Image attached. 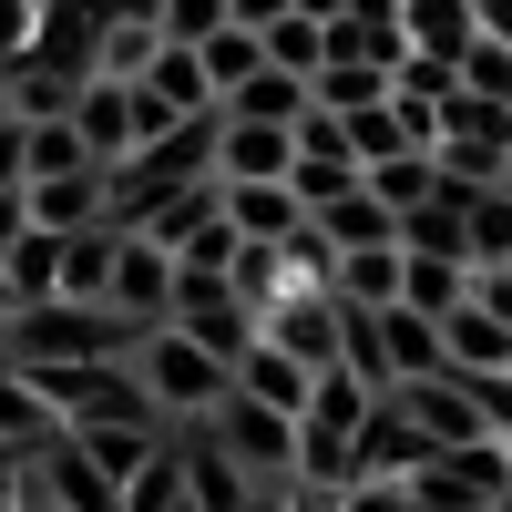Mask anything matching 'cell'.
<instances>
[{
    "mask_svg": "<svg viewBox=\"0 0 512 512\" xmlns=\"http://www.w3.org/2000/svg\"><path fill=\"white\" fill-rule=\"evenodd\" d=\"M390 82L400 72H379V62H318V113H369V103H390Z\"/></svg>",
    "mask_w": 512,
    "mask_h": 512,
    "instance_id": "cell-25",
    "label": "cell"
},
{
    "mask_svg": "<svg viewBox=\"0 0 512 512\" xmlns=\"http://www.w3.org/2000/svg\"><path fill=\"white\" fill-rule=\"evenodd\" d=\"M461 82H472V93H492V103H512V41L472 31V52H461Z\"/></svg>",
    "mask_w": 512,
    "mask_h": 512,
    "instance_id": "cell-31",
    "label": "cell"
},
{
    "mask_svg": "<svg viewBox=\"0 0 512 512\" xmlns=\"http://www.w3.org/2000/svg\"><path fill=\"white\" fill-rule=\"evenodd\" d=\"M441 164L461 185H502L512 175V103H492V93L461 82V93L441 103Z\"/></svg>",
    "mask_w": 512,
    "mask_h": 512,
    "instance_id": "cell-4",
    "label": "cell"
},
{
    "mask_svg": "<svg viewBox=\"0 0 512 512\" xmlns=\"http://www.w3.org/2000/svg\"><path fill=\"white\" fill-rule=\"evenodd\" d=\"M400 267H410V246H338V297L390 308V297H400Z\"/></svg>",
    "mask_w": 512,
    "mask_h": 512,
    "instance_id": "cell-23",
    "label": "cell"
},
{
    "mask_svg": "<svg viewBox=\"0 0 512 512\" xmlns=\"http://www.w3.org/2000/svg\"><path fill=\"white\" fill-rule=\"evenodd\" d=\"M502 512H512V492H502Z\"/></svg>",
    "mask_w": 512,
    "mask_h": 512,
    "instance_id": "cell-41",
    "label": "cell"
},
{
    "mask_svg": "<svg viewBox=\"0 0 512 512\" xmlns=\"http://www.w3.org/2000/svg\"><path fill=\"white\" fill-rule=\"evenodd\" d=\"M236 390H256V400H277V410H308V390H318V369L297 359V349H277V338H256V349L236 359Z\"/></svg>",
    "mask_w": 512,
    "mask_h": 512,
    "instance_id": "cell-18",
    "label": "cell"
},
{
    "mask_svg": "<svg viewBox=\"0 0 512 512\" xmlns=\"http://www.w3.org/2000/svg\"><path fill=\"white\" fill-rule=\"evenodd\" d=\"M41 41V0H0V62H21Z\"/></svg>",
    "mask_w": 512,
    "mask_h": 512,
    "instance_id": "cell-33",
    "label": "cell"
},
{
    "mask_svg": "<svg viewBox=\"0 0 512 512\" xmlns=\"http://www.w3.org/2000/svg\"><path fill=\"white\" fill-rule=\"evenodd\" d=\"M134 379H144V400L164 410V420H205L226 390H236V359H216L195 328H175V318H154L144 338H134Z\"/></svg>",
    "mask_w": 512,
    "mask_h": 512,
    "instance_id": "cell-2",
    "label": "cell"
},
{
    "mask_svg": "<svg viewBox=\"0 0 512 512\" xmlns=\"http://www.w3.org/2000/svg\"><path fill=\"white\" fill-rule=\"evenodd\" d=\"M52 431H62V410H52V390H41L31 369H11V359H0V441H11V451H41Z\"/></svg>",
    "mask_w": 512,
    "mask_h": 512,
    "instance_id": "cell-17",
    "label": "cell"
},
{
    "mask_svg": "<svg viewBox=\"0 0 512 512\" xmlns=\"http://www.w3.org/2000/svg\"><path fill=\"white\" fill-rule=\"evenodd\" d=\"M297 11H308V21H338V11H349V0H297Z\"/></svg>",
    "mask_w": 512,
    "mask_h": 512,
    "instance_id": "cell-39",
    "label": "cell"
},
{
    "mask_svg": "<svg viewBox=\"0 0 512 512\" xmlns=\"http://www.w3.org/2000/svg\"><path fill=\"white\" fill-rule=\"evenodd\" d=\"M72 164H103L93 144H82V123L62 113V123H31V175H72Z\"/></svg>",
    "mask_w": 512,
    "mask_h": 512,
    "instance_id": "cell-29",
    "label": "cell"
},
{
    "mask_svg": "<svg viewBox=\"0 0 512 512\" xmlns=\"http://www.w3.org/2000/svg\"><path fill=\"white\" fill-rule=\"evenodd\" d=\"M287 11H297V0H236V21H246V31H267V21H287Z\"/></svg>",
    "mask_w": 512,
    "mask_h": 512,
    "instance_id": "cell-37",
    "label": "cell"
},
{
    "mask_svg": "<svg viewBox=\"0 0 512 512\" xmlns=\"http://www.w3.org/2000/svg\"><path fill=\"white\" fill-rule=\"evenodd\" d=\"M502 492H512V441H451L410 472L420 512H502Z\"/></svg>",
    "mask_w": 512,
    "mask_h": 512,
    "instance_id": "cell-3",
    "label": "cell"
},
{
    "mask_svg": "<svg viewBox=\"0 0 512 512\" xmlns=\"http://www.w3.org/2000/svg\"><path fill=\"white\" fill-rule=\"evenodd\" d=\"M369 379L338 359V369H318V390H308V410H297V492H349L359 482V420H369Z\"/></svg>",
    "mask_w": 512,
    "mask_h": 512,
    "instance_id": "cell-1",
    "label": "cell"
},
{
    "mask_svg": "<svg viewBox=\"0 0 512 512\" xmlns=\"http://www.w3.org/2000/svg\"><path fill=\"white\" fill-rule=\"evenodd\" d=\"M400 21H410V41L420 52H472V31H482V0H400Z\"/></svg>",
    "mask_w": 512,
    "mask_h": 512,
    "instance_id": "cell-22",
    "label": "cell"
},
{
    "mask_svg": "<svg viewBox=\"0 0 512 512\" xmlns=\"http://www.w3.org/2000/svg\"><path fill=\"white\" fill-rule=\"evenodd\" d=\"M318 236L328 246H400V205L379 185H349L338 205H318Z\"/></svg>",
    "mask_w": 512,
    "mask_h": 512,
    "instance_id": "cell-16",
    "label": "cell"
},
{
    "mask_svg": "<svg viewBox=\"0 0 512 512\" xmlns=\"http://www.w3.org/2000/svg\"><path fill=\"white\" fill-rule=\"evenodd\" d=\"M400 297H410V308H431V318H451L461 297H472V256H431V246H410Z\"/></svg>",
    "mask_w": 512,
    "mask_h": 512,
    "instance_id": "cell-21",
    "label": "cell"
},
{
    "mask_svg": "<svg viewBox=\"0 0 512 512\" xmlns=\"http://www.w3.org/2000/svg\"><path fill=\"white\" fill-rule=\"evenodd\" d=\"M205 420H216V441L246 461V472L256 482H277V472H297V410H277V400H256V390H226L216 410H205Z\"/></svg>",
    "mask_w": 512,
    "mask_h": 512,
    "instance_id": "cell-5",
    "label": "cell"
},
{
    "mask_svg": "<svg viewBox=\"0 0 512 512\" xmlns=\"http://www.w3.org/2000/svg\"><path fill=\"white\" fill-rule=\"evenodd\" d=\"M175 502H195V482H185V441L164 431V451L144 461L134 482H123V512H175Z\"/></svg>",
    "mask_w": 512,
    "mask_h": 512,
    "instance_id": "cell-24",
    "label": "cell"
},
{
    "mask_svg": "<svg viewBox=\"0 0 512 512\" xmlns=\"http://www.w3.org/2000/svg\"><path fill=\"white\" fill-rule=\"evenodd\" d=\"M0 267H11V287H21V308L31 297H62V226H31L11 256H0Z\"/></svg>",
    "mask_w": 512,
    "mask_h": 512,
    "instance_id": "cell-26",
    "label": "cell"
},
{
    "mask_svg": "<svg viewBox=\"0 0 512 512\" xmlns=\"http://www.w3.org/2000/svg\"><path fill=\"white\" fill-rule=\"evenodd\" d=\"M308 103H318V72H287V62H256L226 93V113H256V123H308Z\"/></svg>",
    "mask_w": 512,
    "mask_h": 512,
    "instance_id": "cell-14",
    "label": "cell"
},
{
    "mask_svg": "<svg viewBox=\"0 0 512 512\" xmlns=\"http://www.w3.org/2000/svg\"><path fill=\"white\" fill-rule=\"evenodd\" d=\"M287 164H297V123H256V113H226V134H216V175H226V185L287 175Z\"/></svg>",
    "mask_w": 512,
    "mask_h": 512,
    "instance_id": "cell-10",
    "label": "cell"
},
{
    "mask_svg": "<svg viewBox=\"0 0 512 512\" xmlns=\"http://www.w3.org/2000/svg\"><path fill=\"white\" fill-rule=\"evenodd\" d=\"M144 93H154V103H175V113H226V103H216V72H205L195 41H164V52L144 62Z\"/></svg>",
    "mask_w": 512,
    "mask_h": 512,
    "instance_id": "cell-15",
    "label": "cell"
},
{
    "mask_svg": "<svg viewBox=\"0 0 512 512\" xmlns=\"http://www.w3.org/2000/svg\"><path fill=\"white\" fill-rule=\"evenodd\" d=\"M154 52H164V31H154V21H113V31H103V72H113V82H144Z\"/></svg>",
    "mask_w": 512,
    "mask_h": 512,
    "instance_id": "cell-30",
    "label": "cell"
},
{
    "mask_svg": "<svg viewBox=\"0 0 512 512\" xmlns=\"http://www.w3.org/2000/svg\"><path fill=\"white\" fill-rule=\"evenodd\" d=\"M441 328H451V369H472V379H502V369H512V318H502V308L461 297Z\"/></svg>",
    "mask_w": 512,
    "mask_h": 512,
    "instance_id": "cell-13",
    "label": "cell"
},
{
    "mask_svg": "<svg viewBox=\"0 0 512 512\" xmlns=\"http://www.w3.org/2000/svg\"><path fill=\"white\" fill-rule=\"evenodd\" d=\"M0 185H31V123H0Z\"/></svg>",
    "mask_w": 512,
    "mask_h": 512,
    "instance_id": "cell-35",
    "label": "cell"
},
{
    "mask_svg": "<svg viewBox=\"0 0 512 512\" xmlns=\"http://www.w3.org/2000/svg\"><path fill=\"white\" fill-rule=\"evenodd\" d=\"M410 420H420V431H431L441 451L451 441H502L492 431V410H482V390H472V379H461V369H431V379H400V390H390Z\"/></svg>",
    "mask_w": 512,
    "mask_h": 512,
    "instance_id": "cell-8",
    "label": "cell"
},
{
    "mask_svg": "<svg viewBox=\"0 0 512 512\" xmlns=\"http://www.w3.org/2000/svg\"><path fill=\"white\" fill-rule=\"evenodd\" d=\"M11 308H21V287H11V267H0V318H11Z\"/></svg>",
    "mask_w": 512,
    "mask_h": 512,
    "instance_id": "cell-40",
    "label": "cell"
},
{
    "mask_svg": "<svg viewBox=\"0 0 512 512\" xmlns=\"http://www.w3.org/2000/svg\"><path fill=\"white\" fill-rule=\"evenodd\" d=\"M31 236V185H0V256Z\"/></svg>",
    "mask_w": 512,
    "mask_h": 512,
    "instance_id": "cell-36",
    "label": "cell"
},
{
    "mask_svg": "<svg viewBox=\"0 0 512 512\" xmlns=\"http://www.w3.org/2000/svg\"><path fill=\"white\" fill-rule=\"evenodd\" d=\"M431 451H441V441L420 431L400 400H369V420H359V482H410Z\"/></svg>",
    "mask_w": 512,
    "mask_h": 512,
    "instance_id": "cell-9",
    "label": "cell"
},
{
    "mask_svg": "<svg viewBox=\"0 0 512 512\" xmlns=\"http://www.w3.org/2000/svg\"><path fill=\"white\" fill-rule=\"evenodd\" d=\"M482 31H492V41H512V0H482Z\"/></svg>",
    "mask_w": 512,
    "mask_h": 512,
    "instance_id": "cell-38",
    "label": "cell"
},
{
    "mask_svg": "<svg viewBox=\"0 0 512 512\" xmlns=\"http://www.w3.org/2000/svg\"><path fill=\"white\" fill-rule=\"evenodd\" d=\"M338 512H420V502H410V482H349Z\"/></svg>",
    "mask_w": 512,
    "mask_h": 512,
    "instance_id": "cell-34",
    "label": "cell"
},
{
    "mask_svg": "<svg viewBox=\"0 0 512 512\" xmlns=\"http://www.w3.org/2000/svg\"><path fill=\"white\" fill-rule=\"evenodd\" d=\"M195 52H205V72H216V103H226L236 82H246L256 62H267V31H246V21H226L216 41H195Z\"/></svg>",
    "mask_w": 512,
    "mask_h": 512,
    "instance_id": "cell-27",
    "label": "cell"
},
{
    "mask_svg": "<svg viewBox=\"0 0 512 512\" xmlns=\"http://www.w3.org/2000/svg\"><path fill=\"white\" fill-rule=\"evenodd\" d=\"M113 256H123V226H72L62 236V297H113Z\"/></svg>",
    "mask_w": 512,
    "mask_h": 512,
    "instance_id": "cell-19",
    "label": "cell"
},
{
    "mask_svg": "<svg viewBox=\"0 0 512 512\" xmlns=\"http://www.w3.org/2000/svg\"><path fill=\"white\" fill-rule=\"evenodd\" d=\"M113 216V175L103 164H72V175H31V226H103Z\"/></svg>",
    "mask_w": 512,
    "mask_h": 512,
    "instance_id": "cell-11",
    "label": "cell"
},
{
    "mask_svg": "<svg viewBox=\"0 0 512 512\" xmlns=\"http://www.w3.org/2000/svg\"><path fill=\"white\" fill-rule=\"evenodd\" d=\"M267 62H287V72H318V62H328V21H308V11L267 21Z\"/></svg>",
    "mask_w": 512,
    "mask_h": 512,
    "instance_id": "cell-28",
    "label": "cell"
},
{
    "mask_svg": "<svg viewBox=\"0 0 512 512\" xmlns=\"http://www.w3.org/2000/svg\"><path fill=\"white\" fill-rule=\"evenodd\" d=\"M175 287H185V256L164 246L154 226H123V256H113V308L123 318H175Z\"/></svg>",
    "mask_w": 512,
    "mask_h": 512,
    "instance_id": "cell-6",
    "label": "cell"
},
{
    "mask_svg": "<svg viewBox=\"0 0 512 512\" xmlns=\"http://www.w3.org/2000/svg\"><path fill=\"white\" fill-rule=\"evenodd\" d=\"M226 21H236V0H164L154 31H164V41H216Z\"/></svg>",
    "mask_w": 512,
    "mask_h": 512,
    "instance_id": "cell-32",
    "label": "cell"
},
{
    "mask_svg": "<svg viewBox=\"0 0 512 512\" xmlns=\"http://www.w3.org/2000/svg\"><path fill=\"white\" fill-rule=\"evenodd\" d=\"M226 216L246 246H287L297 226H308V195H297L287 175H256V185H226Z\"/></svg>",
    "mask_w": 512,
    "mask_h": 512,
    "instance_id": "cell-12",
    "label": "cell"
},
{
    "mask_svg": "<svg viewBox=\"0 0 512 512\" xmlns=\"http://www.w3.org/2000/svg\"><path fill=\"white\" fill-rule=\"evenodd\" d=\"M287 185L308 195V216H318V205H338L349 185H369V164H359V144H349V123H338V113H318V103H308V123H297V164H287Z\"/></svg>",
    "mask_w": 512,
    "mask_h": 512,
    "instance_id": "cell-7",
    "label": "cell"
},
{
    "mask_svg": "<svg viewBox=\"0 0 512 512\" xmlns=\"http://www.w3.org/2000/svg\"><path fill=\"white\" fill-rule=\"evenodd\" d=\"M461 236H472V267L512 256V175L502 185H461Z\"/></svg>",
    "mask_w": 512,
    "mask_h": 512,
    "instance_id": "cell-20",
    "label": "cell"
}]
</instances>
